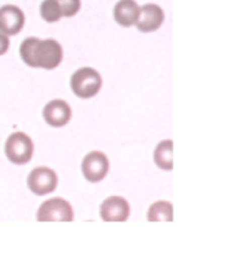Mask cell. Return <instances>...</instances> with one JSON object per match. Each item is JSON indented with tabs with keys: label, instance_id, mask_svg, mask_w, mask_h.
<instances>
[{
	"label": "cell",
	"instance_id": "cell-1",
	"mask_svg": "<svg viewBox=\"0 0 236 259\" xmlns=\"http://www.w3.org/2000/svg\"><path fill=\"white\" fill-rule=\"evenodd\" d=\"M21 60L30 68L55 69L63 60V48L54 39L27 37L20 45Z\"/></svg>",
	"mask_w": 236,
	"mask_h": 259
},
{
	"label": "cell",
	"instance_id": "cell-2",
	"mask_svg": "<svg viewBox=\"0 0 236 259\" xmlns=\"http://www.w3.org/2000/svg\"><path fill=\"white\" fill-rule=\"evenodd\" d=\"M71 87L81 99L94 98L102 89V76L93 68H81L72 75Z\"/></svg>",
	"mask_w": 236,
	"mask_h": 259
},
{
	"label": "cell",
	"instance_id": "cell-3",
	"mask_svg": "<svg viewBox=\"0 0 236 259\" xmlns=\"http://www.w3.org/2000/svg\"><path fill=\"white\" fill-rule=\"evenodd\" d=\"M33 141L24 132L11 134L5 143V154L15 165H26L33 156Z\"/></svg>",
	"mask_w": 236,
	"mask_h": 259
},
{
	"label": "cell",
	"instance_id": "cell-4",
	"mask_svg": "<svg viewBox=\"0 0 236 259\" xmlns=\"http://www.w3.org/2000/svg\"><path fill=\"white\" fill-rule=\"evenodd\" d=\"M36 219L39 222H72L74 208L63 198H51L40 205Z\"/></svg>",
	"mask_w": 236,
	"mask_h": 259
},
{
	"label": "cell",
	"instance_id": "cell-5",
	"mask_svg": "<svg viewBox=\"0 0 236 259\" xmlns=\"http://www.w3.org/2000/svg\"><path fill=\"white\" fill-rule=\"evenodd\" d=\"M109 171V160L102 151H90L82 160V174L90 183L102 182Z\"/></svg>",
	"mask_w": 236,
	"mask_h": 259
},
{
	"label": "cell",
	"instance_id": "cell-6",
	"mask_svg": "<svg viewBox=\"0 0 236 259\" xmlns=\"http://www.w3.org/2000/svg\"><path fill=\"white\" fill-rule=\"evenodd\" d=\"M58 183L57 174L48 168V166H38L32 169V172L27 177V186L32 190V193L42 196L46 193H51L55 190Z\"/></svg>",
	"mask_w": 236,
	"mask_h": 259
},
{
	"label": "cell",
	"instance_id": "cell-7",
	"mask_svg": "<svg viewBox=\"0 0 236 259\" xmlns=\"http://www.w3.org/2000/svg\"><path fill=\"white\" fill-rule=\"evenodd\" d=\"M26 24V15L17 5H3L0 8V32L6 36L18 35Z\"/></svg>",
	"mask_w": 236,
	"mask_h": 259
},
{
	"label": "cell",
	"instance_id": "cell-8",
	"mask_svg": "<svg viewBox=\"0 0 236 259\" xmlns=\"http://www.w3.org/2000/svg\"><path fill=\"white\" fill-rule=\"evenodd\" d=\"M164 21V12L156 3H147L139 6V18L136 21V27L142 33H151L161 27Z\"/></svg>",
	"mask_w": 236,
	"mask_h": 259
},
{
	"label": "cell",
	"instance_id": "cell-9",
	"mask_svg": "<svg viewBox=\"0 0 236 259\" xmlns=\"http://www.w3.org/2000/svg\"><path fill=\"white\" fill-rule=\"evenodd\" d=\"M130 214V205L123 196H109L100 205V218L105 222H126Z\"/></svg>",
	"mask_w": 236,
	"mask_h": 259
},
{
	"label": "cell",
	"instance_id": "cell-10",
	"mask_svg": "<svg viewBox=\"0 0 236 259\" xmlns=\"http://www.w3.org/2000/svg\"><path fill=\"white\" fill-rule=\"evenodd\" d=\"M43 120L52 126V127H62L66 126L71 121L72 117V108L66 101L62 99H54L51 102H48L43 108Z\"/></svg>",
	"mask_w": 236,
	"mask_h": 259
},
{
	"label": "cell",
	"instance_id": "cell-11",
	"mask_svg": "<svg viewBox=\"0 0 236 259\" xmlns=\"http://www.w3.org/2000/svg\"><path fill=\"white\" fill-rule=\"evenodd\" d=\"M139 18V5L135 0H118L114 6V20L121 27H132Z\"/></svg>",
	"mask_w": 236,
	"mask_h": 259
},
{
	"label": "cell",
	"instance_id": "cell-12",
	"mask_svg": "<svg viewBox=\"0 0 236 259\" xmlns=\"http://www.w3.org/2000/svg\"><path fill=\"white\" fill-rule=\"evenodd\" d=\"M173 143L170 140H164L161 143H158V146L156 147L154 151V162L160 169L164 171H170L173 166Z\"/></svg>",
	"mask_w": 236,
	"mask_h": 259
},
{
	"label": "cell",
	"instance_id": "cell-13",
	"mask_svg": "<svg viewBox=\"0 0 236 259\" xmlns=\"http://www.w3.org/2000/svg\"><path fill=\"white\" fill-rule=\"evenodd\" d=\"M147 219L150 222H160V221L172 222L173 221V208H172V204L167 202V201H157V202H154L148 208Z\"/></svg>",
	"mask_w": 236,
	"mask_h": 259
},
{
	"label": "cell",
	"instance_id": "cell-14",
	"mask_svg": "<svg viewBox=\"0 0 236 259\" xmlns=\"http://www.w3.org/2000/svg\"><path fill=\"white\" fill-rule=\"evenodd\" d=\"M40 17L46 23H57L62 18L60 8L55 0H43L39 8Z\"/></svg>",
	"mask_w": 236,
	"mask_h": 259
},
{
	"label": "cell",
	"instance_id": "cell-15",
	"mask_svg": "<svg viewBox=\"0 0 236 259\" xmlns=\"http://www.w3.org/2000/svg\"><path fill=\"white\" fill-rule=\"evenodd\" d=\"M55 2L60 8L62 17H66V18L77 15L81 9V0H55Z\"/></svg>",
	"mask_w": 236,
	"mask_h": 259
},
{
	"label": "cell",
	"instance_id": "cell-16",
	"mask_svg": "<svg viewBox=\"0 0 236 259\" xmlns=\"http://www.w3.org/2000/svg\"><path fill=\"white\" fill-rule=\"evenodd\" d=\"M11 47V42H9V36H6L5 33L0 32V56H3Z\"/></svg>",
	"mask_w": 236,
	"mask_h": 259
}]
</instances>
